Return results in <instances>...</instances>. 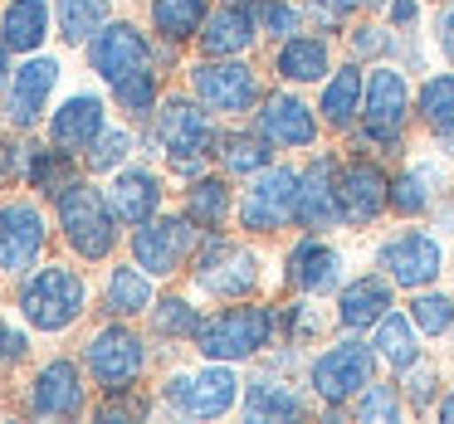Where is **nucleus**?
<instances>
[{
    "label": "nucleus",
    "mask_w": 454,
    "mask_h": 424,
    "mask_svg": "<svg viewBox=\"0 0 454 424\" xmlns=\"http://www.w3.org/2000/svg\"><path fill=\"white\" fill-rule=\"evenodd\" d=\"M420 327H415V317H401V312H386L381 322H376V356H381L391 371H411L415 361H420Z\"/></svg>",
    "instance_id": "nucleus-29"
},
{
    "label": "nucleus",
    "mask_w": 454,
    "mask_h": 424,
    "mask_svg": "<svg viewBox=\"0 0 454 424\" xmlns=\"http://www.w3.org/2000/svg\"><path fill=\"white\" fill-rule=\"evenodd\" d=\"M44 215L30 200H5L0 205V274H30L44 254Z\"/></svg>",
    "instance_id": "nucleus-15"
},
{
    "label": "nucleus",
    "mask_w": 454,
    "mask_h": 424,
    "mask_svg": "<svg viewBox=\"0 0 454 424\" xmlns=\"http://www.w3.org/2000/svg\"><path fill=\"white\" fill-rule=\"evenodd\" d=\"M411 118V83L401 69L381 64L366 73V93H362V142L372 147H401V127Z\"/></svg>",
    "instance_id": "nucleus-6"
},
{
    "label": "nucleus",
    "mask_w": 454,
    "mask_h": 424,
    "mask_svg": "<svg viewBox=\"0 0 454 424\" xmlns=\"http://www.w3.org/2000/svg\"><path fill=\"white\" fill-rule=\"evenodd\" d=\"M230 186L220 176H196L191 181V190H186V215L196 220L206 235H220L225 229V220H230Z\"/></svg>",
    "instance_id": "nucleus-34"
},
{
    "label": "nucleus",
    "mask_w": 454,
    "mask_h": 424,
    "mask_svg": "<svg viewBox=\"0 0 454 424\" xmlns=\"http://www.w3.org/2000/svg\"><path fill=\"white\" fill-rule=\"evenodd\" d=\"M254 25L269 40H288V35H298V5H288V0H254Z\"/></svg>",
    "instance_id": "nucleus-44"
},
{
    "label": "nucleus",
    "mask_w": 454,
    "mask_h": 424,
    "mask_svg": "<svg viewBox=\"0 0 454 424\" xmlns=\"http://www.w3.org/2000/svg\"><path fill=\"white\" fill-rule=\"evenodd\" d=\"M274 73L284 83H327V73H333L327 40H317V35H288V40H278Z\"/></svg>",
    "instance_id": "nucleus-25"
},
{
    "label": "nucleus",
    "mask_w": 454,
    "mask_h": 424,
    "mask_svg": "<svg viewBox=\"0 0 454 424\" xmlns=\"http://www.w3.org/2000/svg\"><path fill=\"white\" fill-rule=\"evenodd\" d=\"M294 215H298V171L288 166H264L239 196V225L249 235H274Z\"/></svg>",
    "instance_id": "nucleus-9"
},
{
    "label": "nucleus",
    "mask_w": 454,
    "mask_h": 424,
    "mask_svg": "<svg viewBox=\"0 0 454 424\" xmlns=\"http://www.w3.org/2000/svg\"><path fill=\"white\" fill-rule=\"evenodd\" d=\"M327 5H333V11H337V15H342V20H347V15H352V11H362L366 0H327Z\"/></svg>",
    "instance_id": "nucleus-54"
},
{
    "label": "nucleus",
    "mask_w": 454,
    "mask_h": 424,
    "mask_svg": "<svg viewBox=\"0 0 454 424\" xmlns=\"http://www.w3.org/2000/svg\"><path fill=\"white\" fill-rule=\"evenodd\" d=\"M103 303H108V312L113 317H137V312H147L152 307V274L147 268H128V264H118L108 274V297H103Z\"/></svg>",
    "instance_id": "nucleus-35"
},
{
    "label": "nucleus",
    "mask_w": 454,
    "mask_h": 424,
    "mask_svg": "<svg viewBox=\"0 0 454 424\" xmlns=\"http://www.w3.org/2000/svg\"><path fill=\"white\" fill-rule=\"evenodd\" d=\"M108 205L122 225H142V220H152L161 210V181L152 171H137V166L118 171L108 186Z\"/></svg>",
    "instance_id": "nucleus-26"
},
{
    "label": "nucleus",
    "mask_w": 454,
    "mask_h": 424,
    "mask_svg": "<svg viewBox=\"0 0 454 424\" xmlns=\"http://www.w3.org/2000/svg\"><path fill=\"white\" fill-rule=\"evenodd\" d=\"M25 410L40 420H74L83 414V381L74 361H44L25 385Z\"/></svg>",
    "instance_id": "nucleus-17"
},
{
    "label": "nucleus",
    "mask_w": 454,
    "mask_h": 424,
    "mask_svg": "<svg viewBox=\"0 0 454 424\" xmlns=\"http://www.w3.org/2000/svg\"><path fill=\"white\" fill-rule=\"evenodd\" d=\"M376 268H381L395 288H411L415 293V288H430L434 278H440L444 244L434 235H425V229H401V235H391L376 249Z\"/></svg>",
    "instance_id": "nucleus-11"
},
{
    "label": "nucleus",
    "mask_w": 454,
    "mask_h": 424,
    "mask_svg": "<svg viewBox=\"0 0 454 424\" xmlns=\"http://www.w3.org/2000/svg\"><path fill=\"white\" fill-rule=\"evenodd\" d=\"M167 405L186 420H215V414H230L239 400V381L230 371V361H210L200 371H181L167 381Z\"/></svg>",
    "instance_id": "nucleus-7"
},
{
    "label": "nucleus",
    "mask_w": 454,
    "mask_h": 424,
    "mask_svg": "<svg viewBox=\"0 0 454 424\" xmlns=\"http://www.w3.org/2000/svg\"><path fill=\"white\" fill-rule=\"evenodd\" d=\"M415 112L434 137H450L454 132V73H430L415 93Z\"/></svg>",
    "instance_id": "nucleus-36"
},
{
    "label": "nucleus",
    "mask_w": 454,
    "mask_h": 424,
    "mask_svg": "<svg viewBox=\"0 0 454 424\" xmlns=\"http://www.w3.org/2000/svg\"><path fill=\"white\" fill-rule=\"evenodd\" d=\"M401 375H405V395H411V405H415V410H425V405L434 400V366L415 361L411 371H401Z\"/></svg>",
    "instance_id": "nucleus-47"
},
{
    "label": "nucleus",
    "mask_w": 454,
    "mask_h": 424,
    "mask_svg": "<svg viewBox=\"0 0 454 424\" xmlns=\"http://www.w3.org/2000/svg\"><path fill=\"white\" fill-rule=\"evenodd\" d=\"M434 44H440V54L454 64V5L440 15V20H434Z\"/></svg>",
    "instance_id": "nucleus-50"
},
{
    "label": "nucleus",
    "mask_w": 454,
    "mask_h": 424,
    "mask_svg": "<svg viewBox=\"0 0 454 424\" xmlns=\"http://www.w3.org/2000/svg\"><path fill=\"white\" fill-rule=\"evenodd\" d=\"M288 288L303 297H323V293H337L342 288V254H337L333 244H323V239H298L294 249H288Z\"/></svg>",
    "instance_id": "nucleus-21"
},
{
    "label": "nucleus",
    "mask_w": 454,
    "mask_h": 424,
    "mask_svg": "<svg viewBox=\"0 0 454 424\" xmlns=\"http://www.w3.org/2000/svg\"><path fill=\"white\" fill-rule=\"evenodd\" d=\"M20 307H25V322L40 327V332H64L83 317L89 307V288L74 268L50 264V268H35L20 288Z\"/></svg>",
    "instance_id": "nucleus-3"
},
{
    "label": "nucleus",
    "mask_w": 454,
    "mask_h": 424,
    "mask_svg": "<svg viewBox=\"0 0 454 424\" xmlns=\"http://www.w3.org/2000/svg\"><path fill=\"white\" fill-rule=\"evenodd\" d=\"M20 157H25V151L15 147V142H5V137H0V186H5V181H11L15 171H20Z\"/></svg>",
    "instance_id": "nucleus-52"
},
{
    "label": "nucleus",
    "mask_w": 454,
    "mask_h": 424,
    "mask_svg": "<svg viewBox=\"0 0 454 424\" xmlns=\"http://www.w3.org/2000/svg\"><path fill=\"white\" fill-rule=\"evenodd\" d=\"M113 98H118V108L132 112V118H152V112H157V73L152 69L128 73L122 83H113Z\"/></svg>",
    "instance_id": "nucleus-39"
},
{
    "label": "nucleus",
    "mask_w": 454,
    "mask_h": 424,
    "mask_svg": "<svg viewBox=\"0 0 454 424\" xmlns=\"http://www.w3.org/2000/svg\"><path fill=\"white\" fill-rule=\"evenodd\" d=\"M108 15H113V0H59V5H54L59 35L69 44H89L93 35L108 25Z\"/></svg>",
    "instance_id": "nucleus-37"
},
{
    "label": "nucleus",
    "mask_w": 454,
    "mask_h": 424,
    "mask_svg": "<svg viewBox=\"0 0 454 424\" xmlns=\"http://www.w3.org/2000/svg\"><path fill=\"white\" fill-rule=\"evenodd\" d=\"M11 54H15V50L0 40V83H11V73H15V69H11Z\"/></svg>",
    "instance_id": "nucleus-53"
},
{
    "label": "nucleus",
    "mask_w": 454,
    "mask_h": 424,
    "mask_svg": "<svg viewBox=\"0 0 454 424\" xmlns=\"http://www.w3.org/2000/svg\"><path fill=\"white\" fill-rule=\"evenodd\" d=\"M386 15H391L395 30H411V25L420 20V0H391V11Z\"/></svg>",
    "instance_id": "nucleus-51"
},
{
    "label": "nucleus",
    "mask_w": 454,
    "mask_h": 424,
    "mask_svg": "<svg viewBox=\"0 0 454 424\" xmlns=\"http://www.w3.org/2000/svg\"><path fill=\"white\" fill-rule=\"evenodd\" d=\"M20 356H25V336L15 332V327H5V322H0V366L20 361Z\"/></svg>",
    "instance_id": "nucleus-49"
},
{
    "label": "nucleus",
    "mask_w": 454,
    "mask_h": 424,
    "mask_svg": "<svg viewBox=\"0 0 454 424\" xmlns=\"http://www.w3.org/2000/svg\"><path fill=\"white\" fill-rule=\"evenodd\" d=\"M200 244V225L191 215H167V220H142L132 235V258L147 268L152 278H171Z\"/></svg>",
    "instance_id": "nucleus-8"
},
{
    "label": "nucleus",
    "mask_w": 454,
    "mask_h": 424,
    "mask_svg": "<svg viewBox=\"0 0 454 424\" xmlns=\"http://www.w3.org/2000/svg\"><path fill=\"white\" fill-rule=\"evenodd\" d=\"M376 346L362 342V336H347V342L327 346L313 366H308V385L323 405H347L372 385V371H376Z\"/></svg>",
    "instance_id": "nucleus-5"
},
{
    "label": "nucleus",
    "mask_w": 454,
    "mask_h": 424,
    "mask_svg": "<svg viewBox=\"0 0 454 424\" xmlns=\"http://www.w3.org/2000/svg\"><path fill=\"white\" fill-rule=\"evenodd\" d=\"M89 64H93L98 79L122 83L128 73L152 69V44H147V35H142L137 25H128V20L103 25V30L89 40Z\"/></svg>",
    "instance_id": "nucleus-16"
},
{
    "label": "nucleus",
    "mask_w": 454,
    "mask_h": 424,
    "mask_svg": "<svg viewBox=\"0 0 454 424\" xmlns=\"http://www.w3.org/2000/svg\"><path fill=\"white\" fill-rule=\"evenodd\" d=\"M25 181H30L40 196L59 200L64 190L79 181V171H74V151H64V147H30V151H25Z\"/></svg>",
    "instance_id": "nucleus-31"
},
{
    "label": "nucleus",
    "mask_w": 454,
    "mask_h": 424,
    "mask_svg": "<svg viewBox=\"0 0 454 424\" xmlns=\"http://www.w3.org/2000/svg\"><path fill=\"white\" fill-rule=\"evenodd\" d=\"M103 127H108V122H103V98L98 93H74V98H64L59 112L50 118V142L64 147V151H89Z\"/></svg>",
    "instance_id": "nucleus-23"
},
{
    "label": "nucleus",
    "mask_w": 454,
    "mask_h": 424,
    "mask_svg": "<svg viewBox=\"0 0 454 424\" xmlns=\"http://www.w3.org/2000/svg\"><path fill=\"white\" fill-rule=\"evenodd\" d=\"M83 157H89V171H93V176H108V171H118L122 161L132 157V132H128V127H103L98 142H93Z\"/></svg>",
    "instance_id": "nucleus-41"
},
{
    "label": "nucleus",
    "mask_w": 454,
    "mask_h": 424,
    "mask_svg": "<svg viewBox=\"0 0 454 424\" xmlns=\"http://www.w3.org/2000/svg\"><path fill=\"white\" fill-rule=\"evenodd\" d=\"M137 414H147V400L132 395V390H118V395H108V405L98 410V420H137Z\"/></svg>",
    "instance_id": "nucleus-48"
},
{
    "label": "nucleus",
    "mask_w": 454,
    "mask_h": 424,
    "mask_svg": "<svg viewBox=\"0 0 454 424\" xmlns=\"http://www.w3.org/2000/svg\"><path fill=\"white\" fill-rule=\"evenodd\" d=\"M278 327V312L264 303H245V307H225V312L206 317L196 332V351L206 361H249L269 346Z\"/></svg>",
    "instance_id": "nucleus-1"
},
{
    "label": "nucleus",
    "mask_w": 454,
    "mask_h": 424,
    "mask_svg": "<svg viewBox=\"0 0 454 424\" xmlns=\"http://www.w3.org/2000/svg\"><path fill=\"white\" fill-rule=\"evenodd\" d=\"M152 327H157V336L181 342V336H196L200 332V312L186 303V297H161V303L152 307Z\"/></svg>",
    "instance_id": "nucleus-40"
},
{
    "label": "nucleus",
    "mask_w": 454,
    "mask_h": 424,
    "mask_svg": "<svg viewBox=\"0 0 454 424\" xmlns=\"http://www.w3.org/2000/svg\"><path fill=\"white\" fill-rule=\"evenodd\" d=\"M44 35H50V5L44 0H11L0 11V40L15 54H40Z\"/></svg>",
    "instance_id": "nucleus-28"
},
{
    "label": "nucleus",
    "mask_w": 454,
    "mask_h": 424,
    "mask_svg": "<svg viewBox=\"0 0 454 424\" xmlns=\"http://www.w3.org/2000/svg\"><path fill=\"white\" fill-rule=\"evenodd\" d=\"M391 312V278H352V283L342 288V297H337V322L347 327V332H366V327H376L381 317Z\"/></svg>",
    "instance_id": "nucleus-24"
},
{
    "label": "nucleus",
    "mask_w": 454,
    "mask_h": 424,
    "mask_svg": "<svg viewBox=\"0 0 454 424\" xmlns=\"http://www.w3.org/2000/svg\"><path fill=\"white\" fill-rule=\"evenodd\" d=\"M196 283L215 297H245L259 283V258L245 244H230V239L210 235L196 254Z\"/></svg>",
    "instance_id": "nucleus-13"
},
{
    "label": "nucleus",
    "mask_w": 454,
    "mask_h": 424,
    "mask_svg": "<svg viewBox=\"0 0 454 424\" xmlns=\"http://www.w3.org/2000/svg\"><path fill=\"white\" fill-rule=\"evenodd\" d=\"M440 420H444V424H454V390L440 400Z\"/></svg>",
    "instance_id": "nucleus-55"
},
{
    "label": "nucleus",
    "mask_w": 454,
    "mask_h": 424,
    "mask_svg": "<svg viewBox=\"0 0 454 424\" xmlns=\"http://www.w3.org/2000/svg\"><path fill=\"white\" fill-rule=\"evenodd\" d=\"M59 229L69 239V249L79 258H108L113 244H118V215H113L108 196L89 186V181H74L59 196Z\"/></svg>",
    "instance_id": "nucleus-4"
},
{
    "label": "nucleus",
    "mask_w": 454,
    "mask_h": 424,
    "mask_svg": "<svg viewBox=\"0 0 454 424\" xmlns=\"http://www.w3.org/2000/svg\"><path fill=\"white\" fill-rule=\"evenodd\" d=\"M235 5H245V0H235Z\"/></svg>",
    "instance_id": "nucleus-56"
},
{
    "label": "nucleus",
    "mask_w": 454,
    "mask_h": 424,
    "mask_svg": "<svg viewBox=\"0 0 454 424\" xmlns=\"http://www.w3.org/2000/svg\"><path fill=\"white\" fill-rule=\"evenodd\" d=\"M278 327H284L288 342H308V336L323 332V312H317L313 303H288L284 312H278Z\"/></svg>",
    "instance_id": "nucleus-45"
},
{
    "label": "nucleus",
    "mask_w": 454,
    "mask_h": 424,
    "mask_svg": "<svg viewBox=\"0 0 454 424\" xmlns=\"http://www.w3.org/2000/svg\"><path fill=\"white\" fill-rule=\"evenodd\" d=\"M352 414L362 424H376V420H401V390L395 385H366L362 395H356Z\"/></svg>",
    "instance_id": "nucleus-43"
},
{
    "label": "nucleus",
    "mask_w": 454,
    "mask_h": 424,
    "mask_svg": "<svg viewBox=\"0 0 454 424\" xmlns=\"http://www.w3.org/2000/svg\"><path fill=\"white\" fill-rule=\"evenodd\" d=\"M362 93H366V79L356 64H342L337 73H327L323 83V103H317V112H323L327 127L347 132L356 118H362Z\"/></svg>",
    "instance_id": "nucleus-27"
},
{
    "label": "nucleus",
    "mask_w": 454,
    "mask_h": 424,
    "mask_svg": "<svg viewBox=\"0 0 454 424\" xmlns=\"http://www.w3.org/2000/svg\"><path fill=\"white\" fill-rule=\"evenodd\" d=\"M434 186H440V171L434 166H405L391 181V210L395 215H425L434 205Z\"/></svg>",
    "instance_id": "nucleus-38"
},
{
    "label": "nucleus",
    "mask_w": 454,
    "mask_h": 424,
    "mask_svg": "<svg viewBox=\"0 0 454 424\" xmlns=\"http://www.w3.org/2000/svg\"><path fill=\"white\" fill-rule=\"evenodd\" d=\"M308 405H303V395L294 390V385H284V381H269V375H259V381H249L245 385V420H298Z\"/></svg>",
    "instance_id": "nucleus-30"
},
{
    "label": "nucleus",
    "mask_w": 454,
    "mask_h": 424,
    "mask_svg": "<svg viewBox=\"0 0 454 424\" xmlns=\"http://www.w3.org/2000/svg\"><path fill=\"white\" fill-rule=\"evenodd\" d=\"M83 361H89V375L98 381L103 395H118V390H132V385H137L142 366H147V351H142V336L132 332V327L113 322L89 342Z\"/></svg>",
    "instance_id": "nucleus-10"
},
{
    "label": "nucleus",
    "mask_w": 454,
    "mask_h": 424,
    "mask_svg": "<svg viewBox=\"0 0 454 424\" xmlns=\"http://www.w3.org/2000/svg\"><path fill=\"white\" fill-rule=\"evenodd\" d=\"M206 103H191V98H167L157 112H152V142H157L161 151H167L171 171H181V176H200V166H206V151L215 147V132H210V118Z\"/></svg>",
    "instance_id": "nucleus-2"
},
{
    "label": "nucleus",
    "mask_w": 454,
    "mask_h": 424,
    "mask_svg": "<svg viewBox=\"0 0 454 424\" xmlns=\"http://www.w3.org/2000/svg\"><path fill=\"white\" fill-rule=\"evenodd\" d=\"M191 93L210 112H249L259 103V79L245 59H200L191 64Z\"/></svg>",
    "instance_id": "nucleus-12"
},
{
    "label": "nucleus",
    "mask_w": 454,
    "mask_h": 424,
    "mask_svg": "<svg viewBox=\"0 0 454 424\" xmlns=\"http://www.w3.org/2000/svg\"><path fill=\"white\" fill-rule=\"evenodd\" d=\"M337 196L347 225H376L391 210V176L372 157H347L337 161Z\"/></svg>",
    "instance_id": "nucleus-14"
},
{
    "label": "nucleus",
    "mask_w": 454,
    "mask_h": 424,
    "mask_svg": "<svg viewBox=\"0 0 454 424\" xmlns=\"http://www.w3.org/2000/svg\"><path fill=\"white\" fill-rule=\"evenodd\" d=\"M298 225L303 229H337L347 225L342 215V196H337V161L333 157H313L308 171H298Z\"/></svg>",
    "instance_id": "nucleus-18"
},
{
    "label": "nucleus",
    "mask_w": 454,
    "mask_h": 424,
    "mask_svg": "<svg viewBox=\"0 0 454 424\" xmlns=\"http://www.w3.org/2000/svg\"><path fill=\"white\" fill-rule=\"evenodd\" d=\"M196 40H200V54H206V59H239V54L259 40L254 11H245V5L225 0L220 11L206 15V25H200Z\"/></svg>",
    "instance_id": "nucleus-22"
},
{
    "label": "nucleus",
    "mask_w": 454,
    "mask_h": 424,
    "mask_svg": "<svg viewBox=\"0 0 454 424\" xmlns=\"http://www.w3.org/2000/svg\"><path fill=\"white\" fill-rule=\"evenodd\" d=\"M391 30H381V25H362V30H352V59H381V54H391Z\"/></svg>",
    "instance_id": "nucleus-46"
},
{
    "label": "nucleus",
    "mask_w": 454,
    "mask_h": 424,
    "mask_svg": "<svg viewBox=\"0 0 454 424\" xmlns=\"http://www.w3.org/2000/svg\"><path fill=\"white\" fill-rule=\"evenodd\" d=\"M206 15H210V0H152V30L167 44L196 40Z\"/></svg>",
    "instance_id": "nucleus-32"
},
{
    "label": "nucleus",
    "mask_w": 454,
    "mask_h": 424,
    "mask_svg": "<svg viewBox=\"0 0 454 424\" xmlns=\"http://www.w3.org/2000/svg\"><path fill=\"white\" fill-rule=\"evenodd\" d=\"M215 157L220 166H225V176H259V171L269 166V157H274V142L264 137V132H230V137L215 142Z\"/></svg>",
    "instance_id": "nucleus-33"
},
{
    "label": "nucleus",
    "mask_w": 454,
    "mask_h": 424,
    "mask_svg": "<svg viewBox=\"0 0 454 424\" xmlns=\"http://www.w3.org/2000/svg\"><path fill=\"white\" fill-rule=\"evenodd\" d=\"M254 127L264 132L274 147H313L317 142V112L308 108L298 93H269L254 112Z\"/></svg>",
    "instance_id": "nucleus-20"
},
{
    "label": "nucleus",
    "mask_w": 454,
    "mask_h": 424,
    "mask_svg": "<svg viewBox=\"0 0 454 424\" xmlns=\"http://www.w3.org/2000/svg\"><path fill=\"white\" fill-rule=\"evenodd\" d=\"M411 317L425 336H444L454 327V297L450 293H425L415 288V303H411Z\"/></svg>",
    "instance_id": "nucleus-42"
},
{
    "label": "nucleus",
    "mask_w": 454,
    "mask_h": 424,
    "mask_svg": "<svg viewBox=\"0 0 454 424\" xmlns=\"http://www.w3.org/2000/svg\"><path fill=\"white\" fill-rule=\"evenodd\" d=\"M54 83H59V64L50 54H30L20 69L11 73V89H5V122L11 127H35L50 103Z\"/></svg>",
    "instance_id": "nucleus-19"
}]
</instances>
